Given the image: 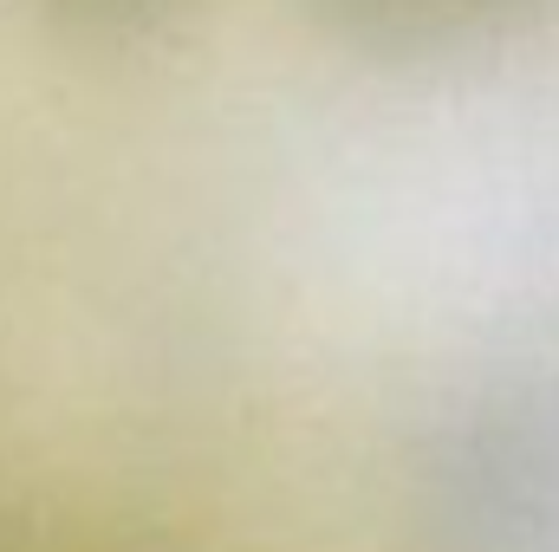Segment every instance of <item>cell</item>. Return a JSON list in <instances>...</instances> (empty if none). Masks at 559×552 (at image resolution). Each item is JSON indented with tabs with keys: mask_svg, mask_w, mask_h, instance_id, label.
<instances>
[{
	"mask_svg": "<svg viewBox=\"0 0 559 552\" xmlns=\"http://www.w3.org/2000/svg\"><path fill=\"white\" fill-rule=\"evenodd\" d=\"M338 39L365 46V52H449L468 39L501 33L508 20H521L534 0H306Z\"/></svg>",
	"mask_w": 559,
	"mask_h": 552,
	"instance_id": "obj_1",
	"label": "cell"
},
{
	"mask_svg": "<svg viewBox=\"0 0 559 552\" xmlns=\"http://www.w3.org/2000/svg\"><path fill=\"white\" fill-rule=\"evenodd\" d=\"M66 39L85 46H143L156 33H169L195 0H33Z\"/></svg>",
	"mask_w": 559,
	"mask_h": 552,
	"instance_id": "obj_2",
	"label": "cell"
}]
</instances>
